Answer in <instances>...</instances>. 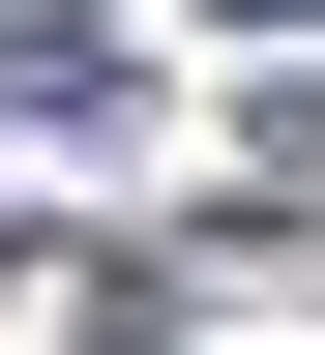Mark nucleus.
<instances>
[{
	"mask_svg": "<svg viewBox=\"0 0 325 355\" xmlns=\"http://www.w3.org/2000/svg\"><path fill=\"white\" fill-rule=\"evenodd\" d=\"M207 30H325V0H207Z\"/></svg>",
	"mask_w": 325,
	"mask_h": 355,
	"instance_id": "3",
	"label": "nucleus"
},
{
	"mask_svg": "<svg viewBox=\"0 0 325 355\" xmlns=\"http://www.w3.org/2000/svg\"><path fill=\"white\" fill-rule=\"evenodd\" d=\"M237 178H296V207H325V89H266V119H237Z\"/></svg>",
	"mask_w": 325,
	"mask_h": 355,
	"instance_id": "2",
	"label": "nucleus"
},
{
	"mask_svg": "<svg viewBox=\"0 0 325 355\" xmlns=\"http://www.w3.org/2000/svg\"><path fill=\"white\" fill-rule=\"evenodd\" d=\"M0 119H30V148H118V119H148V60H118L89 0H0Z\"/></svg>",
	"mask_w": 325,
	"mask_h": 355,
	"instance_id": "1",
	"label": "nucleus"
}]
</instances>
